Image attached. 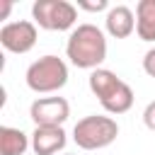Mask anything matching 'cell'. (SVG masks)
Listing matches in <instances>:
<instances>
[{
  "label": "cell",
  "mask_w": 155,
  "mask_h": 155,
  "mask_svg": "<svg viewBox=\"0 0 155 155\" xmlns=\"http://www.w3.org/2000/svg\"><path fill=\"white\" fill-rule=\"evenodd\" d=\"M107 56V41L94 24H80L68 39V58L78 68H94Z\"/></svg>",
  "instance_id": "1"
},
{
  "label": "cell",
  "mask_w": 155,
  "mask_h": 155,
  "mask_svg": "<svg viewBox=\"0 0 155 155\" xmlns=\"http://www.w3.org/2000/svg\"><path fill=\"white\" fill-rule=\"evenodd\" d=\"M90 90L99 97L102 107L111 114H124L133 104V90L119 80L111 70H94L90 75Z\"/></svg>",
  "instance_id": "2"
},
{
  "label": "cell",
  "mask_w": 155,
  "mask_h": 155,
  "mask_svg": "<svg viewBox=\"0 0 155 155\" xmlns=\"http://www.w3.org/2000/svg\"><path fill=\"white\" fill-rule=\"evenodd\" d=\"M116 136H119V126L109 116H85L82 121L75 124V131H73L75 143L82 150L104 148V145L114 143Z\"/></svg>",
  "instance_id": "3"
},
{
  "label": "cell",
  "mask_w": 155,
  "mask_h": 155,
  "mask_svg": "<svg viewBox=\"0 0 155 155\" xmlns=\"http://www.w3.org/2000/svg\"><path fill=\"white\" fill-rule=\"evenodd\" d=\"M68 82V68L58 56H44L27 70V85L34 92H53Z\"/></svg>",
  "instance_id": "4"
},
{
  "label": "cell",
  "mask_w": 155,
  "mask_h": 155,
  "mask_svg": "<svg viewBox=\"0 0 155 155\" xmlns=\"http://www.w3.org/2000/svg\"><path fill=\"white\" fill-rule=\"evenodd\" d=\"M31 15L39 22V27H44L48 31H63V29L73 27L78 12L65 0H39V2H34Z\"/></svg>",
  "instance_id": "5"
},
{
  "label": "cell",
  "mask_w": 155,
  "mask_h": 155,
  "mask_svg": "<svg viewBox=\"0 0 155 155\" xmlns=\"http://www.w3.org/2000/svg\"><path fill=\"white\" fill-rule=\"evenodd\" d=\"M0 44L12 53H27L36 44V27L31 22H10L0 29Z\"/></svg>",
  "instance_id": "6"
},
{
  "label": "cell",
  "mask_w": 155,
  "mask_h": 155,
  "mask_svg": "<svg viewBox=\"0 0 155 155\" xmlns=\"http://www.w3.org/2000/svg\"><path fill=\"white\" fill-rule=\"evenodd\" d=\"M68 102L63 97H46L31 104V121L36 126H61L68 119Z\"/></svg>",
  "instance_id": "7"
},
{
  "label": "cell",
  "mask_w": 155,
  "mask_h": 155,
  "mask_svg": "<svg viewBox=\"0 0 155 155\" xmlns=\"http://www.w3.org/2000/svg\"><path fill=\"white\" fill-rule=\"evenodd\" d=\"M31 145L36 155H56L65 148V133L61 126H36Z\"/></svg>",
  "instance_id": "8"
},
{
  "label": "cell",
  "mask_w": 155,
  "mask_h": 155,
  "mask_svg": "<svg viewBox=\"0 0 155 155\" xmlns=\"http://www.w3.org/2000/svg\"><path fill=\"white\" fill-rule=\"evenodd\" d=\"M133 27H136L133 12H131L128 7H124V5L114 7V10L107 15V29H109V34L116 36V39H126V36L133 31Z\"/></svg>",
  "instance_id": "9"
},
{
  "label": "cell",
  "mask_w": 155,
  "mask_h": 155,
  "mask_svg": "<svg viewBox=\"0 0 155 155\" xmlns=\"http://www.w3.org/2000/svg\"><path fill=\"white\" fill-rule=\"evenodd\" d=\"M136 29H138V36L143 41H155V0H140L138 2Z\"/></svg>",
  "instance_id": "10"
},
{
  "label": "cell",
  "mask_w": 155,
  "mask_h": 155,
  "mask_svg": "<svg viewBox=\"0 0 155 155\" xmlns=\"http://www.w3.org/2000/svg\"><path fill=\"white\" fill-rule=\"evenodd\" d=\"M27 136L17 128L0 126V155H22L27 150Z\"/></svg>",
  "instance_id": "11"
},
{
  "label": "cell",
  "mask_w": 155,
  "mask_h": 155,
  "mask_svg": "<svg viewBox=\"0 0 155 155\" xmlns=\"http://www.w3.org/2000/svg\"><path fill=\"white\" fill-rule=\"evenodd\" d=\"M143 121H145V126H148L150 131H155V102H150V104L145 107V111H143Z\"/></svg>",
  "instance_id": "12"
},
{
  "label": "cell",
  "mask_w": 155,
  "mask_h": 155,
  "mask_svg": "<svg viewBox=\"0 0 155 155\" xmlns=\"http://www.w3.org/2000/svg\"><path fill=\"white\" fill-rule=\"evenodd\" d=\"M143 68H145V73H148L150 78H155V48L145 53V58H143Z\"/></svg>",
  "instance_id": "13"
},
{
  "label": "cell",
  "mask_w": 155,
  "mask_h": 155,
  "mask_svg": "<svg viewBox=\"0 0 155 155\" xmlns=\"http://www.w3.org/2000/svg\"><path fill=\"white\" fill-rule=\"evenodd\" d=\"M82 10H90V12H99V10H104L107 7V0H97V2H85V0H80L78 2Z\"/></svg>",
  "instance_id": "14"
},
{
  "label": "cell",
  "mask_w": 155,
  "mask_h": 155,
  "mask_svg": "<svg viewBox=\"0 0 155 155\" xmlns=\"http://www.w3.org/2000/svg\"><path fill=\"white\" fill-rule=\"evenodd\" d=\"M10 12V0H0V19H5Z\"/></svg>",
  "instance_id": "15"
}]
</instances>
